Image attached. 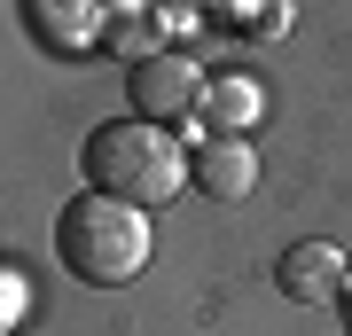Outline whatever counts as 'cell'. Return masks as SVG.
<instances>
[{"instance_id":"5b68a950","label":"cell","mask_w":352,"mask_h":336,"mask_svg":"<svg viewBox=\"0 0 352 336\" xmlns=\"http://www.w3.org/2000/svg\"><path fill=\"white\" fill-rule=\"evenodd\" d=\"M102 16L110 8H94V0H24V32L63 63L102 55Z\"/></svg>"},{"instance_id":"7a4b0ae2","label":"cell","mask_w":352,"mask_h":336,"mask_svg":"<svg viewBox=\"0 0 352 336\" xmlns=\"http://www.w3.org/2000/svg\"><path fill=\"white\" fill-rule=\"evenodd\" d=\"M55 258H63L71 282L87 289H118L149 266V212L102 196V188H78V196L55 212Z\"/></svg>"},{"instance_id":"9c48e42d","label":"cell","mask_w":352,"mask_h":336,"mask_svg":"<svg viewBox=\"0 0 352 336\" xmlns=\"http://www.w3.org/2000/svg\"><path fill=\"white\" fill-rule=\"evenodd\" d=\"M102 55H118L126 71L149 63V55H164V16L157 8H110L102 16Z\"/></svg>"},{"instance_id":"30bf717a","label":"cell","mask_w":352,"mask_h":336,"mask_svg":"<svg viewBox=\"0 0 352 336\" xmlns=\"http://www.w3.org/2000/svg\"><path fill=\"white\" fill-rule=\"evenodd\" d=\"M16 313H24V282H16V274H0V336L16 328Z\"/></svg>"},{"instance_id":"8992f818","label":"cell","mask_w":352,"mask_h":336,"mask_svg":"<svg viewBox=\"0 0 352 336\" xmlns=\"http://www.w3.org/2000/svg\"><path fill=\"white\" fill-rule=\"evenodd\" d=\"M344 282H352V266H344L337 243H289L282 258H274V289H282L289 305H337Z\"/></svg>"},{"instance_id":"8fae6325","label":"cell","mask_w":352,"mask_h":336,"mask_svg":"<svg viewBox=\"0 0 352 336\" xmlns=\"http://www.w3.org/2000/svg\"><path fill=\"white\" fill-rule=\"evenodd\" d=\"M337 321H344V336H352V282H344V298H337Z\"/></svg>"},{"instance_id":"6da1fadb","label":"cell","mask_w":352,"mask_h":336,"mask_svg":"<svg viewBox=\"0 0 352 336\" xmlns=\"http://www.w3.org/2000/svg\"><path fill=\"white\" fill-rule=\"evenodd\" d=\"M78 172H87V188L133 203V212H164L188 188V141L173 125H149V117H110L87 133Z\"/></svg>"},{"instance_id":"277c9868","label":"cell","mask_w":352,"mask_h":336,"mask_svg":"<svg viewBox=\"0 0 352 336\" xmlns=\"http://www.w3.org/2000/svg\"><path fill=\"white\" fill-rule=\"evenodd\" d=\"M266 110V87L251 71H212L204 78V110L188 125V141H251V125Z\"/></svg>"},{"instance_id":"3957f363","label":"cell","mask_w":352,"mask_h":336,"mask_svg":"<svg viewBox=\"0 0 352 336\" xmlns=\"http://www.w3.org/2000/svg\"><path fill=\"white\" fill-rule=\"evenodd\" d=\"M204 78H212V71H204L188 47H164V55H149V63H133V71H126V110L149 117V125L188 133L196 110H204Z\"/></svg>"},{"instance_id":"52a82bcc","label":"cell","mask_w":352,"mask_h":336,"mask_svg":"<svg viewBox=\"0 0 352 336\" xmlns=\"http://www.w3.org/2000/svg\"><path fill=\"white\" fill-rule=\"evenodd\" d=\"M188 188L212 203H243L258 188V149L251 141H188Z\"/></svg>"},{"instance_id":"ba28073f","label":"cell","mask_w":352,"mask_h":336,"mask_svg":"<svg viewBox=\"0 0 352 336\" xmlns=\"http://www.w3.org/2000/svg\"><path fill=\"white\" fill-rule=\"evenodd\" d=\"M204 24L243 39V47H274V39L298 32V8L289 0H227V8H204Z\"/></svg>"}]
</instances>
